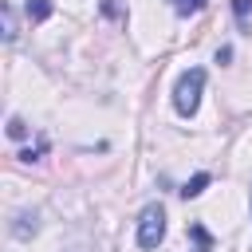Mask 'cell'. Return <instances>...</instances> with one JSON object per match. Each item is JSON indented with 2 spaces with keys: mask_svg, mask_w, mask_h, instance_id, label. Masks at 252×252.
Here are the masks:
<instances>
[{
  "mask_svg": "<svg viewBox=\"0 0 252 252\" xmlns=\"http://www.w3.org/2000/svg\"><path fill=\"white\" fill-rule=\"evenodd\" d=\"M201 91H205V71H201V67H189V71L177 79V87H173V110H177L181 118H193L197 106H201Z\"/></svg>",
  "mask_w": 252,
  "mask_h": 252,
  "instance_id": "1",
  "label": "cell"
},
{
  "mask_svg": "<svg viewBox=\"0 0 252 252\" xmlns=\"http://www.w3.org/2000/svg\"><path fill=\"white\" fill-rule=\"evenodd\" d=\"M165 240V209L161 205H146L138 217V244L142 248H158Z\"/></svg>",
  "mask_w": 252,
  "mask_h": 252,
  "instance_id": "2",
  "label": "cell"
},
{
  "mask_svg": "<svg viewBox=\"0 0 252 252\" xmlns=\"http://www.w3.org/2000/svg\"><path fill=\"white\" fill-rule=\"evenodd\" d=\"M0 32H4V39H8V43L20 35V24H16V12H12V4H0Z\"/></svg>",
  "mask_w": 252,
  "mask_h": 252,
  "instance_id": "3",
  "label": "cell"
},
{
  "mask_svg": "<svg viewBox=\"0 0 252 252\" xmlns=\"http://www.w3.org/2000/svg\"><path fill=\"white\" fill-rule=\"evenodd\" d=\"M209 181H213V177H209V173H197V177H189V181H185V185H181V189H177V193H181V197H185V201H193V197H201V193H205V189H209Z\"/></svg>",
  "mask_w": 252,
  "mask_h": 252,
  "instance_id": "4",
  "label": "cell"
},
{
  "mask_svg": "<svg viewBox=\"0 0 252 252\" xmlns=\"http://www.w3.org/2000/svg\"><path fill=\"white\" fill-rule=\"evenodd\" d=\"M51 12H55L51 0H28V20H32V24H43Z\"/></svg>",
  "mask_w": 252,
  "mask_h": 252,
  "instance_id": "5",
  "label": "cell"
},
{
  "mask_svg": "<svg viewBox=\"0 0 252 252\" xmlns=\"http://www.w3.org/2000/svg\"><path fill=\"white\" fill-rule=\"evenodd\" d=\"M205 4H209V0H169V8H173L177 16H197Z\"/></svg>",
  "mask_w": 252,
  "mask_h": 252,
  "instance_id": "6",
  "label": "cell"
},
{
  "mask_svg": "<svg viewBox=\"0 0 252 252\" xmlns=\"http://www.w3.org/2000/svg\"><path fill=\"white\" fill-rule=\"evenodd\" d=\"M189 236H193V244L205 252V248H213V236H209V228L205 224H189Z\"/></svg>",
  "mask_w": 252,
  "mask_h": 252,
  "instance_id": "7",
  "label": "cell"
},
{
  "mask_svg": "<svg viewBox=\"0 0 252 252\" xmlns=\"http://www.w3.org/2000/svg\"><path fill=\"white\" fill-rule=\"evenodd\" d=\"M232 16H236L240 28H248V20H252V0H232Z\"/></svg>",
  "mask_w": 252,
  "mask_h": 252,
  "instance_id": "8",
  "label": "cell"
},
{
  "mask_svg": "<svg viewBox=\"0 0 252 252\" xmlns=\"http://www.w3.org/2000/svg\"><path fill=\"white\" fill-rule=\"evenodd\" d=\"M8 138H12V142H24V138H28V122H24V118H8Z\"/></svg>",
  "mask_w": 252,
  "mask_h": 252,
  "instance_id": "9",
  "label": "cell"
},
{
  "mask_svg": "<svg viewBox=\"0 0 252 252\" xmlns=\"http://www.w3.org/2000/svg\"><path fill=\"white\" fill-rule=\"evenodd\" d=\"M43 154H47V142H39L35 150H32V146H28V150H20V161H39Z\"/></svg>",
  "mask_w": 252,
  "mask_h": 252,
  "instance_id": "10",
  "label": "cell"
},
{
  "mask_svg": "<svg viewBox=\"0 0 252 252\" xmlns=\"http://www.w3.org/2000/svg\"><path fill=\"white\" fill-rule=\"evenodd\" d=\"M102 12H106V16H118V8H114V0H102Z\"/></svg>",
  "mask_w": 252,
  "mask_h": 252,
  "instance_id": "11",
  "label": "cell"
},
{
  "mask_svg": "<svg viewBox=\"0 0 252 252\" xmlns=\"http://www.w3.org/2000/svg\"><path fill=\"white\" fill-rule=\"evenodd\" d=\"M248 205H252V193H248Z\"/></svg>",
  "mask_w": 252,
  "mask_h": 252,
  "instance_id": "12",
  "label": "cell"
}]
</instances>
